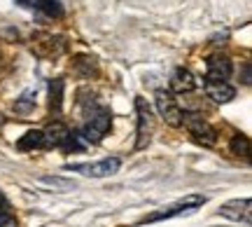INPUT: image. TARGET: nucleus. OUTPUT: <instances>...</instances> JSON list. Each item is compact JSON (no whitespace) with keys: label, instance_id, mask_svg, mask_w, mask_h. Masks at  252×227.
<instances>
[{"label":"nucleus","instance_id":"nucleus-1","mask_svg":"<svg viewBox=\"0 0 252 227\" xmlns=\"http://www.w3.org/2000/svg\"><path fill=\"white\" fill-rule=\"evenodd\" d=\"M135 113H138V131H135V150H143L150 146L154 134V113L150 108L147 99L135 96Z\"/></svg>","mask_w":252,"mask_h":227},{"label":"nucleus","instance_id":"nucleus-2","mask_svg":"<svg viewBox=\"0 0 252 227\" xmlns=\"http://www.w3.org/2000/svg\"><path fill=\"white\" fill-rule=\"evenodd\" d=\"M182 124L187 127L191 141H194V143H198V146L213 148L217 143V131H215V127H213L208 119L201 117V115H187V113H185Z\"/></svg>","mask_w":252,"mask_h":227},{"label":"nucleus","instance_id":"nucleus-3","mask_svg":"<svg viewBox=\"0 0 252 227\" xmlns=\"http://www.w3.org/2000/svg\"><path fill=\"white\" fill-rule=\"evenodd\" d=\"M203 204H206V197H203V194H187V197L178 199L175 204H171V206L159 209L157 213H152V216L143 218V223H157V220L175 218V216H180V213H189V211L198 209V206H203Z\"/></svg>","mask_w":252,"mask_h":227},{"label":"nucleus","instance_id":"nucleus-4","mask_svg":"<svg viewBox=\"0 0 252 227\" xmlns=\"http://www.w3.org/2000/svg\"><path fill=\"white\" fill-rule=\"evenodd\" d=\"M119 162L117 157H105L100 162H89V164H68L65 169L75 173H82V176H89V178H105V176H112V173L119 171Z\"/></svg>","mask_w":252,"mask_h":227},{"label":"nucleus","instance_id":"nucleus-5","mask_svg":"<svg viewBox=\"0 0 252 227\" xmlns=\"http://www.w3.org/2000/svg\"><path fill=\"white\" fill-rule=\"evenodd\" d=\"M154 101H157V110H159V115H161V119L166 124H171V127H182L185 113H182V108L178 106V101L173 99L171 91L159 89L154 94Z\"/></svg>","mask_w":252,"mask_h":227},{"label":"nucleus","instance_id":"nucleus-6","mask_svg":"<svg viewBox=\"0 0 252 227\" xmlns=\"http://www.w3.org/2000/svg\"><path fill=\"white\" fill-rule=\"evenodd\" d=\"M110 127H112V115H110V110L105 108H98L91 113L89 122L84 124V138L87 141H91V143H100L103 141V136L110 131Z\"/></svg>","mask_w":252,"mask_h":227},{"label":"nucleus","instance_id":"nucleus-7","mask_svg":"<svg viewBox=\"0 0 252 227\" xmlns=\"http://www.w3.org/2000/svg\"><path fill=\"white\" fill-rule=\"evenodd\" d=\"M234 71V66H231V59L224 54H213L208 56L206 61V77L208 82H226L229 80V75Z\"/></svg>","mask_w":252,"mask_h":227},{"label":"nucleus","instance_id":"nucleus-8","mask_svg":"<svg viewBox=\"0 0 252 227\" xmlns=\"http://www.w3.org/2000/svg\"><path fill=\"white\" fill-rule=\"evenodd\" d=\"M220 216H224L229 220H236L241 223L243 220L245 225L250 223V199H231L220 206Z\"/></svg>","mask_w":252,"mask_h":227},{"label":"nucleus","instance_id":"nucleus-9","mask_svg":"<svg viewBox=\"0 0 252 227\" xmlns=\"http://www.w3.org/2000/svg\"><path fill=\"white\" fill-rule=\"evenodd\" d=\"M196 87H198V82L189 68H175V71H173L171 89L175 91V94H189V91H194Z\"/></svg>","mask_w":252,"mask_h":227},{"label":"nucleus","instance_id":"nucleus-10","mask_svg":"<svg viewBox=\"0 0 252 227\" xmlns=\"http://www.w3.org/2000/svg\"><path fill=\"white\" fill-rule=\"evenodd\" d=\"M33 42H35V49L40 52L42 47H47L45 52L40 56H59V54H63V49H65V40L63 38H59V36H37V38H33Z\"/></svg>","mask_w":252,"mask_h":227},{"label":"nucleus","instance_id":"nucleus-11","mask_svg":"<svg viewBox=\"0 0 252 227\" xmlns=\"http://www.w3.org/2000/svg\"><path fill=\"white\" fill-rule=\"evenodd\" d=\"M206 94L215 103H229L231 99H236V89L229 82H206Z\"/></svg>","mask_w":252,"mask_h":227},{"label":"nucleus","instance_id":"nucleus-12","mask_svg":"<svg viewBox=\"0 0 252 227\" xmlns=\"http://www.w3.org/2000/svg\"><path fill=\"white\" fill-rule=\"evenodd\" d=\"M68 129L63 127L61 122H54V124H49V127L42 131V136H45V148H61L63 141L68 138Z\"/></svg>","mask_w":252,"mask_h":227},{"label":"nucleus","instance_id":"nucleus-13","mask_svg":"<svg viewBox=\"0 0 252 227\" xmlns=\"http://www.w3.org/2000/svg\"><path fill=\"white\" fill-rule=\"evenodd\" d=\"M49 110L54 117H61L63 110V80L49 82Z\"/></svg>","mask_w":252,"mask_h":227},{"label":"nucleus","instance_id":"nucleus-14","mask_svg":"<svg viewBox=\"0 0 252 227\" xmlns=\"http://www.w3.org/2000/svg\"><path fill=\"white\" fill-rule=\"evenodd\" d=\"M17 148L19 150H24V152H31V150H40V148H45V136H42V131H40V129L28 131L26 136L19 138Z\"/></svg>","mask_w":252,"mask_h":227},{"label":"nucleus","instance_id":"nucleus-15","mask_svg":"<svg viewBox=\"0 0 252 227\" xmlns=\"http://www.w3.org/2000/svg\"><path fill=\"white\" fill-rule=\"evenodd\" d=\"M75 71L82 75V77H91V75L98 73V66H96V59L87 54H77L75 56Z\"/></svg>","mask_w":252,"mask_h":227},{"label":"nucleus","instance_id":"nucleus-16","mask_svg":"<svg viewBox=\"0 0 252 227\" xmlns=\"http://www.w3.org/2000/svg\"><path fill=\"white\" fill-rule=\"evenodd\" d=\"M33 5H35L42 14L52 19H61L63 17V5L61 0H33Z\"/></svg>","mask_w":252,"mask_h":227},{"label":"nucleus","instance_id":"nucleus-17","mask_svg":"<svg viewBox=\"0 0 252 227\" xmlns=\"http://www.w3.org/2000/svg\"><path fill=\"white\" fill-rule=\"evenodd\" d=\"M231 152L236 154V157H248L250 154V141H248V136H243V134H236L234 138H231Z\"/></svg>","mask_w":252,"mask_h":227},{"label":"nucleus","instance_id":"nucleus-18","mask_svg":"<svg viewBox=\"0 0 252 227\" xmlns=\"http://www.w3.org/2000/svg\"><path fill=\"white\" fill-rule=\"evenodd\" d=\"M33 103H35V99H33V91H26L21 99L17 101V113H31V108H33Z\"/></svg>","mask_w":252,"mask_h":227},{"label":"nucleus","instance_id":"nucleus-19","mask_svg":"<svg viewBox=\"0 0 252 227\" xmlns=\"http://www.w3.org/2000/svg\"><path fill=\"white\" fill-rule=\"evenodd\" d=\"M42 183H45V185H52V188H63V190H68L72 185V183L61 181V178H42Z\"/></svg>","mask_w":252,"mask_h":227},{"label":"nucleus","instance_id":"nucleus-20","mask_svg":"<svg viewBox=\"0 0 252 227\" xmlns=\"http://www.w3.org/2000/svg\"><path fill=\"white\" fill-rule=\"evenodd\" d=\"M0 227H19V225H17V218H12L9 213L0 216Z\"/></svg>","mask_w":252,"mask_h":227},{"label":"nucleus","instance_id":"nucleus-21","mask_svg":"<svg viewBox=\"0 0 252 227\" xmlns=\"http://www.w3.org/2000/svg\"><path fill=\"white\" fill-rule=\"evenodd\" d=\"M7 211H9V201H7V197L0 192V216H5Z\"/></svg>","mask_w":252,"mask_h":227}]
</instances>
